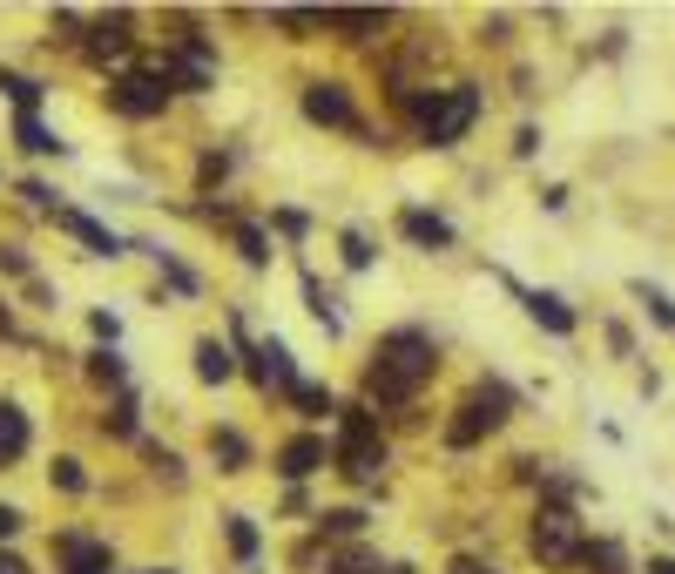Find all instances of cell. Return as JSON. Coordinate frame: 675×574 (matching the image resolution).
Returning a JSON list of instances; mask_svg holds the SVG:
<instances>
[{
	"mask_svg": "<svg viewBox=\"0 0 675 574\" xmlns=\"http://www.w3.org/2000/svg\"><path fill=\"white\" fill-rule=\"evenodd\" d=\"M426 379H433V339H426V332H392V339L379 345L372 372H365V392L385 399V405H405Z\"/></svg>",
	"mask_w": 675,
	"mask_h": 574,
	"instance_id": "6da1fadb",
	"label": "cell"
},
{
	"mask_svg": "<svg viewBox=\"0 0 675 574\" xmlns=\"http://www.w3.org/2000/svg\"><path fill=\"white\" fill-rule=\"evenodd\" d=\"M405 109H419V135H426L433 149H453V142L473 129V115H480V89H473V81H453V89L412 95Z\"/></svg>",
	"mask_w": 675,
	"mask_h": 574,
	"instance_id": "7a4b0ae2",
	"label": "cell"
},
{
	"mask_svg": "<svg viewBox=\"0 0 675 574\" xmlns=\"http://www.w3.org/2000/svg\"><path fill=\"white\" fill-rule=\"evenodd\" d=\"M527 547H534L541 567H574V561L587 554V534H581V521H574L567 507H541L534 527H527Z\"/></svg>",
	"mask_w": 675,
	"mask_h": 574,
	"instance_id": "3957f363",
	"label": "cell"
},
{
	"mask_svg": "<svg viewBox=\"0 0 675 574\" xmlns=\"http://www.w3.org/2000/svg\"><path fill=\"white\" fill-rule=\"evenodd\" d=\"M385 466V440L372 433V413L365 405H345V440H338V473H352V480H379Z\"/></svg>",
	"mask_w": 675,
	"mask_h": 574,
	"instance_id": "277c9868",
	"label": "cell"
},
{
	"mask_svg": "<svg viewBox=\"0 0 675 574\" xmlns=\"http://www.w3.org/2000/svg\"><path fill=\"white\" fill-rule=\"evenodd\" d=\"M506 405H514V392H506L500 379H486V385H480V392L460 405V420L446 426V446H473L480 433H493V426L506 420Z\"/></svg>",
	"mask_w": 675,
	"mask_h": 574,
	"instance_id": "5b68a950",
	"label": "cell"
},
{
	"mask_svg": "<svg viewBox=\"0 0 675 574\" xmlns=\"http://www.w3.org/2000/svg\"><path fill=\"white\" fill-rule=\"evenodd\" d=\"M109 102L122 115H162V102H169V61L162 68H142V74H122L115 89H109Z\"/></svg>",
	"mask_w": 675,
	"mask_h": 574,
	"instance_id": "8992f818",
	"label": "cell"
},
{
	"mask_svg": "<svg viewBox=\"0 0 675 574\" xmlns=\"http://www.w3.org/2000/svg\"><path fill=\"white\" fill-rule=\"evenodd\" d=\"M304 115H311V122H324V129H359L352 95L338 89V81H304Z\"/></svg>",
	"mask_w": 675,
	"mask_h": 574,
	"instance_id": "52a82bcc",
	"label": "cell"
},
{
	"mask_svg": "<svg viewBox=\"0 0 675 574\" xmlns=\"http://www.w3.org/2000/svg\"><path fill=\"white\" fill-rule=\"evenodd\" d=\"M54 547H61V574H109L115 567L109 541H89V534H61Z\"/></svg>",
	"mask_w": 675,
	"mask_h": 574,
	"instance_id": "ba28073f",
	"label": "cell"
},
{
	"mask_svg": "<svg viewBox=\"0 0 675 574\" xmlns=\"http://www.w3.org/2000/svg\"><path fill=\"white\" fill-rule=\"evenodd\" d=\"M54 223H61L68 236H81L95 258H122V236H115V230H102L95 216H81V210H54Z\"/></svg>",
	"mask_w": 675,
	"mask_h": 574,
	"instance_id": "9c48e42d",
	"label": "cell"
},
{
	"mask_svg": "<svg viewBox=\"0 0 675 574\" xmlns=\"http://www.w3.org/2000/svg\"><path fill=\"white\" fill-rule=\"evenodd\" d=\"M399 230H405L412 243H426V251H446V243H453V223L433 216V210H399Z\"/></svg>",
	"mask_w": 675,
	"mask_h": 574,
	"instance_id": "30bf717a",
	"label": "cell"
},
{
	"mask_svg": "<svg viewBox=\"0 0 675 574\" xmlns=\"http://www.w3.org/2000/svg\"><path fill=\"white\" fill-rule=\"evenodd\" d=\"M527 318H534V324H547L554 339H567V332H574V311H567V298H554V291H527Z\"/></svg>",
	"mask_w": 675,
	"mask_h": 574,
	"instance_id": "8fae6325",
	"label": "cell"
},
{
	"mask_svg": "<svg viewBox=\"0 0 675 574\" xmlns=\"http://www.w3.org/2000/svg\"><path fill=\"white\" fill-rule=\"evenodd\" d=\"M318 466H324V440H311V433L278 453V473H284V480H304V473H318Z\"/></svg>",
	"mask_w": 675,
	"mask_h": 574,
	"instance_id": "7c38bea8",
	"label": "cell"
},
{
	"mask_svg": "<svg viewBox=\"0 0 675 574\" xmlns=\"http://www.w3.org/2000/svg\"><path fill=\"white\" fill-rule=\"evenodd\" d=\"M21 453H28V413L0 399V460H21Z\"/></svg>",
	"mask_w": 675,
	"mask_h": 574,
	"instance_id": "4fadbf2b",
	"label": "cell"
},
{
	"mask_svg": "<svg viewBox=\"0 0 675 574\" xmlns=\"http://www.w3.org/2000/svg\"><path fill=\"white\" fill-rule=\"evenodd\" d=\"M122 48H129V14H102L95 34H89V54L109 61V54H122Z\"/></svg>",
	"mask_w": 675,
	"mask_h": 574,
	"instance_id": "5bb4252c",
	"label": "cell"
},
{
	"mask_svg": "<svg viewBox=\"0 0 675 574\" xmlns=\"http://www.w3.org/2000/svg\"><path fill=\"white\" fill-rule=\"evenodd\" d=\"M14 142H21L28 155H61V149H68V142H61L48 122H34V115H21V122H14Z\"/></svg>",
	"mask_w": 675,
	"mask_h": 574,
	"instance_id": "9a60e30c",
	"label": "cell"
},
{
	"mask_svg": "<svg viewBox=\"0 0 675 574\" xmlns=\"http://www.w3.org/2000/svg\"><path fill=\"white\" fill-rule=\"evenodd\" d=\"M230 372H236V365H230V345L203 339V345H197V379H203V385H223Z\"/></svg>",
	"mask_w": 675,
	"mask_h": 574,
	"instance_id": "2e32d148",
	"label": "cell"
},
{
	"mask_svg": "<svg viewBox=\"0 0 675 574\" xmlns=\"http://www.w3.org/2000/svg\"><path fill=\"white\" fill-rule=\"evenodd\" d=\"M324 28H345V34L359 41V34H372V28H385V14H379V8H331Z\"/></svg>",
	"mask_w": 675,
	"mask_h": 574,
	"instance_id": "e0dca14e",
	"label": "cell"
},
{
	"mask_svg": "<svg viewBox=\"0 0 675 574\" xmlns=\"http://www.w3.org/2000/svg\"><path fill=\"white\" fill-rule=\"evenodd\" d=\"M628 291H635V298H642V311H648V318H655V324H668V332H675V298H668V291H662V284H648V278H635V284H628Z\"/></svg>",
	"mask_w": 675,
	"mask_h": 574,
	"instance_id": "ac0fdd59",
	"label": "cell"
},
{
	"mask_svg": "<svg viewBox=\"0 0 675 574\" xmlns=\"http://www.w3.org/2000/svg\"><path fill=\"white\" fill-rule=\"evenodd\" d=\"M304 304H311V318L324 324V332H345V318H338V298H331L318 278H304Z\"/></svg>",
	"mask_w": 675,
	"mask_h": 574,
	"instance_id": "d6986e66",
	"label": "cell"
},
{
	"mask_svg": "<svg viewBox=\"0 0 675 574\" xmlns=\"http://www.w3.org/2000/svg\"><path fill=\"white\" fill-rule=\"evenodd\" d=\"M210 453L223 460V473H243V460H250V446H243V433H230V426H216V433H210Z\"/></svg>",
	"mask_w": 675,
	"mask_h": 574,
	"instance_id": "ffe728a7",
	"label": "cell"
},
{
	"mask_svg": "<svg viewBox=\"0 0 675 574\" xmlns=\"http://www.w3.org/2000/svg\"><path fill=\"white\" fill-rule=\"evenodd\" d=\"M223 541H230L236 561H258V527H250V514H230L223 521Z\"/></svg>",
	"mask_w": 675,
	"mask_h": 574,
	"instance_id": "44dd1931",
	"label": "cell"
},
{
	"mask_svg": "<svg viewBox=\"0 0 675 574\" xmlns=\"http://www.w3.org/2000/svg\"><path fill=\"white\" fill-rule=\"evenodd\" d=\"M595 574H628V554H622V541H587V554H581Z\"/></svg>",
	"mask_w": 675,
	"mask_h": 574,
	"instance_id": "7402d4cb",
	"label": "cell"
},
{
	"mask_svg": "<svg viewBox=\"0 0 675 574\" xmlns=\"http://www.w3.org/2000/svg\"><path fill=\"white\" fill-rule=\"evenodd\" d=\"M291 405H298V413H304V420H318V413H331V392H324V385H311V379H298V392H291Z\"/></svg>",
	"mask_w": 675,
	"mask_h": 574,
	"instance_id": "603a6c76",
	"label": "cell"
},
{
	"mask_svg": "<svg viewBox=\"0 0 675 574\" xmlns=\"http://www.w3.org/2000/svg\"><path fill=\"white\" fill-rule=\"evenodd\" d=\"M155 264H162V278H169V284H177L183 298H197V291H203V284H197V271H190L183 258H169V251H155Z\"/></svg>",
	"mask_w": 675,
	"mask_h": 574,
	"instance_id": "cb8c5ba5",
	"label": "cell"
},
{
	"mask_svg": "<svg viewBox=\"0 0 675 574\" xmlns=\"http://www.w3.org/2000/svg\"><path fill=\"white\" fill-rule=\"evenodd\" d=\"M0 89H8V95L21 102V115H34V102H41V81H28V74H8V68H0Z\"/></svg>",
	"mask_w": 675,
	"mask_h": 574,
	"instance_id": "d4e9b609",
	"label": "cell"
},
{
	"mask_svg": "<svg viewBox=\"0 0 675 574\" xmlns=\"http://www.w3.org/2000/svg\"><path fill=\"white\" fill-rule=\"evenodd\" d=\"M318 527L345 541V534H359V527H365V514H359V507H331V514H318Z\"/></svg>",
	"mask_w": 675,
	"mask_h": 574,
	"instance_id": "484cf974",
	"label": "cell"
},
{
	"mask_svg": "<svg viewBox=\"0 0 675 574\" xmlns=\"http://www.w3.org/2000/svg\"><path fill=\"white\" fill-rule=\"evenodd\" d=\"M102 433H109V440H129V433H135V399H115V413L102 420Z\"/></svg>",
	"mask_w": 675,
	"mask_h": 574,
	"instance_id": "4316f807",
	"label": "cell"
},
{
	"mask_svg": "<svg viewBox=\"0 0 675 574\" xmlns=\"http://www.w3.org/2000/svg\"><path fill=\"white\" fill-rule=\"evenodd\" d=\"M236 251H243L250 271H264V264H271V251H264V236H258V230H236Z\"/></svg>",
	"mask_w": 675,
	"mask_h": 574,
	"instance_id": "83f0119b",
	"label": "cell"
},
{
	"mask_svg": "<svg viewBox=\"0 0 675 574\" xmlns=\"http://www.w3.org/2000/svg\"><path fill=\"white\" fill-rule=\"evenodd\" d=\"M331 574H379V554H372V547H352L345 561L331 567Z\"/></svg>",
	"mask_w": 675,
	"mask_h": 574,
	"instance_id": "f1b7e54d",
	"label": "cell"
},
{
	"mask_svg": "<svg viewBox=\"0 0 675 574\" xmlns=\"http://www.w3.org/2000/svg\"><path fill=\"white\" fill-rule=\"evenodd\" d=\"M142 453H149V466H155L162 480H183V460H177V453H169V446H142Z\"/></svg>",
	"mask_w": 675,
	"mask_h": 574,
	"instance_id": "f546056e",
	"label": "cell"
},
{
	"mask_svg": "<svg viewBox=\"0 0 675 574\" xmlns=\"http://www.w3.org/2000/svg\"><path fill=\"white\" fill-rule=\"evenodd\" d=\"M54 486H61V494H81L89 480H81V466H74V460H54Z\"/></svg>",
	"mask_w": 675,
	"mask_h": 574,
	"instance_id": "4dcf8cb0",
	"label": "cell"
},
{
	"mask_svg": "<svg viewBox=\"0 0 675 574\" xmlns=\"http://www.w3.org/2000/svg\"><path fill=\"white\" fill-rule=\"evenodd\" d=\"M0 271H14V278H28L34 264H28V251H21V243H0Z\"/></svg>",
	"mask_w": 675,
	"mask_h": 574,
	"instance_id": "1f68e13d",
	"label": "cell"
},
{
	"mask_svg": "<svg viewBox=\"0 0 675 574\" xmlns=\"http://www.w3.org/2000/svg\"><path fill=\"white\" fill-rule=\"evenodd\" d=\"M89 372H95L102 385H122V359H115V352H95V365H89Z\"/></svg>",
	"mask_w": 675,
	"mask_h": 574,
	"instance_id": "d6a6232c",
	"label": "cell"
},
{
	"mask_svg": "<svg viewBox=\"0 0 675 574\" xmlns=\"http://www.w3.org/2000/svg\"><path fill=\"white\" fill-rule=\"evenodd\" d=\"M345 264H352V271H365V264H372V243H365V236H359V230H352V236H345Z\"/></svg>",
	"mask_w": 675,
	"mask_h": 574,
	"instance_id": "836d02e7",
	"label": "cell"
},
{
	"mask_svg": "<svg viewBox=\"0 0 675 574\" xmlns=\"http://www.w3.org/2000/svg\"><path fill=\"white\" fill-rule=\"evenodd\" d=\"M21 197H28L34 210H54V190H48V183H21Z\"/></svg>",
	"mask_w": 675,
	"mask_h": 574,
	"instance_id": "e575fe53",
	"label": "cell"
},
{
	"mask_svg": "<svg viewBox=\"0 0 675 574\" xmlns=\"http://www.w3.org/2000/svg\"><path fill=\"white\" fill-rule=\"evenodd\" d=\"M278 230H284V236H304L311 223H304V210H278Z\"/></svg>",
	"mask_w": 675,
	"mask_h": 574,
	"instance_id": "d590c367",
	"label": "cell"
},
{
	"mask_svg": "<svg viewBox=\"0 0 675 574\" xmlns=\"http://www.w3.org/2000/svg\"><path fill=\"white\" fill-rule=\"evenodd\" d=\"M8 534H21V514H14V507H0V541H8Z\"/></svg>",
	"mask_w": 675,
	"mask_h": 574,
	"instance_id": "8d00e7d4",
	"label": "cell"
},
{
	"mask_svg": "<svg viewBox=\"0 0 675 574\" xmlns=\"http://www.w3.org/2000/svg\"><path fill=\"white\" fill-rule=\"evenodd\" d=\"M0 574H28V561L21 554H0Z\"/></svg>",
	"mask_w": 675,
	"mask_h": 574,
	"instance_id": "74e56055",
	"label": "cell"
},
{
	"mask_svg": "<svg viewBox=\"0 0 675 574\" xmlns=\"http://www.w3.org/2000/svg\"><path fill=\"white\" fill-rule=\"evenodd\" d=\"M453 574H493V567H480V561H460V567H453Z\"/></svg>",
	"mask_w": 675,
	"mask_h": 574,
	"instance_id": "f35d334b",
	"label": "cell"
},
{
	"mask_svg": "<svg viewBox=\"0 0 675 574\" xmlns=\"http://www.w3.org/2000/svg\"><path fill=\"white\" fill-rule=\"evenodd\" d=\"M648 574H675V561H648Z\"/></svg>",
	"mask_w": 675,
	"mask_h": 574,
	"instance_id": "ab89813d",
	"label": "cell"
},
{
	"mask_svg": "<svg viewBox=\"0 0 675 574\" xmlns=\"http://www.w3.org/2000/svg\"><path fill=\"white\" fill-rule=\"evenodd\" d=\"M135 574H177V567H135Z\"/></svg>",
	"mask_w": 675,
	"mask_h": 574,
	"instance_id": "60d3db41",
	"label": "cell"
}]
</instances>
